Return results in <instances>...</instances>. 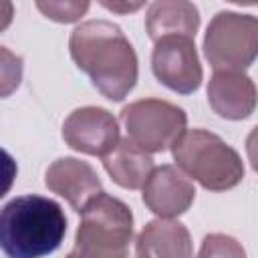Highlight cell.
I'll return each instance as SVG.
<instances>
[{
	"instance_id": "6da1fadb",
	"label": "cell",
	"mask_w": 258,
	"mask_h": 258,
	"mask_svg": "<svg viewBox=\"0 0 258 258\" xmlns=\"http://www.w3.org/2000/svg\"><path fill=\"white\" fill-rule=\"evenodd\" d=\"M75 64L109 101H123L139 77V60L121 26L109 20H87L69 38Z\"/></svg>"
},
{
	"instance_id": "7a4b0ae2",
	"label": "cell",
	"mask_w": 258,
	"mask_h": 258,
	"mask_svg": "<svg viewBox=\"0 0 258 258\" xmlns=\"http://www.w3.org/2000/svg\"><path fill=\"white\" fill-rule=\"evenodd\" d=\"M67 234V216L50 198L18 196L0 212V246L8 258H44L58 250Z\"/></svg>"
},
{
	"instance_id": "3957f363",
	"label": "cell",
	"mask_w": 258,
	"mask_h": 258,
	"mask_svg": "<svg viewBox=\"0 0 258 258\" xmlns=\"http://www.w3.org/2000/svg\"><path fill=\"white\" fill-rule=\"evenodd\" d=\"M133 214L125 202L105 191L81 212L75 246L64 258H131Z\"/></svg>"
},
{
	"instance_id": "277c9868",
	"label": "cell",
	"mask_w": 258,
	"mask_h": 258,
	"mask_svg": "<svg viewBox=\"0 0 258 258\" xmlns=\"http://www.w3.org/2000/svg\"><path fill=\"white\" fill-rule=\"evenodd\" d=\"M171 155L187 177L210 191H228L244 177L238 151L206 129H187L171 147Z\"/></svg>"
},
{
	"instance_id": "5b68a950",
	"label": "cell",
	"mask_w": 258,
	"mask_h": 258,
	"mask_svg": "<svg viewBox=\"0 0 258 258\" xmlns=\"http://www.w3.org/2000/svg\"><path fill=\"white\" fill-rule=\"evenodd\" d=\"M204 54L214 71H244L258 58V16L222 10L204 34Z\"/></svg>"
},
{
	"instance_id": "8992f818",
	"label": "cell",
	"mask_w": 258,
	"mask_h": 258,
	"mask_svg": "<svg viewBox=\"0 0 258 258\" xmlns=\"http://www.w3.org/2000/svg\"><path fill=\"white\" fill-rule=\"evenodd\" d=\"M127 137L147 153L171 149L187 131V115L181 107L163 99H139L121 109Z\"/></svg>"
},
{
	"instance_id": "52a82bcc",
	"label": "cell",
	"mask_w": 258,
	"mask_h": 258,
	"mask_svg": "<svg viewBox=\"0 0 258 258\" xmlns=\"http://www.w3.org/2000/svg\"><path fill=\"white\" fill-rule=\"evenodd\" d=\"M151 71L155 79L179 95H191L200 89L204 71L189 36H165L153 44Z\"/></svg>"
},
{
	"instance_id": "ba28073f",
	"label": "cell",
	"mask_w": 258,
	"mask_h": 258,
	"mask_svg": "<svg viewBox=\"0 0 258 258\" xmlns=\"http://www.w3.org/2000/svg\"><path fill=\"white\" fill-rule=\"evenodd\" d=\"M62 139L75 151L105 157L121 139L119 123L103 107H81L64 119Z\"/></svg>"
},
{
	"instance_id": "9c48e42d",
	"label": "cell",
	"mask_w": 258,
	"mask_h": 258,
	"mask_svg": "<svg viewBox=\"0 0 258 258\" xmlns=\"http://www.w3.org/2000/svg\"><path fill=\"white\" fill-rule=\"evenodd\" d=\"M143 204L159 218L171 220L189 210L196 200V187L175 165H159L143 185Z\"/></svg>"
},
{
	"instance_id": "30bf717a",
	"label": "cell",
	"mask_w": 258,
	"mask_h": 258,
	"mask_svg": "<svg viewBox=\"0 0 258 258\" xmlns=\"http://www.w3.org/2000/svg\"><path fill=\"white\" fill-rule=\"evenodd\" d=\"M208 103L230 121L248 119L258 105V89L244 71H216L208 81Z\"/></svg>"
},
{
	"instance_id": "8fae6325",
	"label": "cell",
	"mask_w": 258,
	"mask_h": 258,
	"mask_svg": "<svg viewBox=\"0 0 258 258\" xmlns=\"http://www.w3.org/2000/svg\"><path fill=\"white\" fill-rule=\"evenodd\" d=\"M46 187L64 198L75 212H83V208L103 191V183L97 171L77 157H60L52 161L44 173Z\"/></svg>"
},
{
	"instance_id": "7c38bea8",
	"label": "cell",
	"mask_w": 258,
	"mask_h": 258,
	"mask_svg": "<svg viewBox=\"0 0 258 258\" xmlns=\"http://www.w3.org/2000/svg\"><path fill=\"white\" fill-rule=\"evenodd\" d=\"M191 236L177 220H151L135 240V258H191Z\"/></svg>"
},
{
	"instance_id": "4fadbf2b",
	"label": "cell",
	"mask_w": 258,
	"mask_h": 258,
	"mask_svg": "<svg viewBox=\"0 0 258 258\" xmlns=\"http://www.w3.org/2000/svg\"><path fill=\"white\" fill-rule=\"evenodd\" d=\"M200 28V10L187 0L151 2L145 14V30L153 42L165 36L196 38Z\"/></svg>"
},
{
	"instance_id": "5bb4252c",
	"label": "cell",
	"mask_w": 258,
	"mask_h": 258,
	"mask_svg": "<svg viewBox=\"0 0 258 258\" xmlns=\"http://www.w3.org/2000/svg\"><path fill=\"white\" fill-rule=\"evenodd\" d=\"M103 167L117 185L125 189H143L155 169V163L151 153L143 151L129 137H125L119 139V143L103 157Z\"/></svg>"
},
{
	"instance_id": "9a60e30c",
	"label": "cell",
	"mask_w": 258,
	"mask_h": 258,
	"mask_svg": "<svg viewBox=\"0 0 258 258\" xmlns=\"http://www.w3.org/2000/svg\"><path fill=\"white\" fill-rule=\"evenodd\" d=\"M198 258H246V250L236 238L216 232L204 236Z\"/></svg>"
},
{
	"instance_id": "2e32d148",
	"label": "cell",
	"mask_w": 258,
	"mask_h": 258,
	"mask_svg": "<svg viewBox=\"0 0 258 258\" xmlns=\"http://www.w3.org/2000/svg\"><path fill=\"white\" fill-rule=\"evenodd\" d=\"M89 2H36V8L50 20L60 22V24H69V22H77L87 10H89Z\"/></svg>"
},
{
	"instance_id": "e0dca14e",
	"label": "cell",
	"mask_w": 258,
	"mask_h": 258,
	"mask_svg": "<svg viewBox=\"0 0 258 258\" xmlns=\"http://www.w3.org/2000/svg\"><path fill=\"white\" fill-rule=\"evenodd\" d=\"M246 155L254 171H258V125L246 137Z\"/></svg>"
},
{
	"instance_id": "ac0fdd59",
	"label": "cell",
	"mask_w": 258,
	"mask_h": 258,
	"mask_svg": "<svg viewBox=\"0 0 258 258\" xmlns=\"http://www.w3.org/2000/svg\"><path fill=\"white\" fill-rule=\"evenodd\" d=\"M101 6H105L107 10H113V12H131V10H137L141 8L143 4L141 2H135V4H111V2H101Z\"/></svg>"
}]
</instances>
